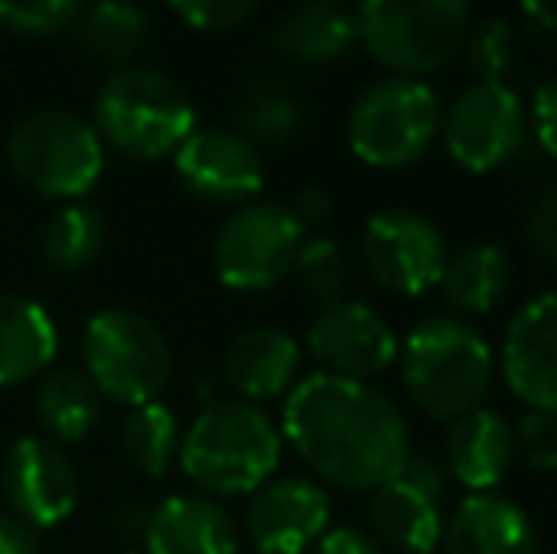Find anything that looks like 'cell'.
Returning a JSON list of instances; mask_svg holds the SVG:
<instances>
[{
    "label": "cell",
    "mask_w": 557,
    "mask_h": 554,
    "mask_svg": "<svg viewBox=\"0 0 557 554\" xmlns=\"http://www.w3.org/2000/svg\"><path fill=\"white\" fill-rule=\"evenodd\" d=\"M125 554H137V551H125Z\"/></svg>",
    "instance_id": "cell-43"
},
{
    "label": "cell",
    "mask_w": 557,
    "mask_h": 554,
    "mask_svg": "<svg viewBox=\"0 0 557 554\" xmlns=\"http://www.w3.org/2000/svg\"><path fill=\"white\" fill-rule=\"evenodd\" d=\"M0 554H38L35 532L20 525L12 513H0Z\"/></svg>",
    "instance_id": "cell-41"
},
{
    "label": "cell",
    "mask_w": 557,
    "mask_h": 554,
    "mask_svg": "<svg viewBox=\"0 0 557 554\" xmlns=\"http://www.w3.org/2000/svg\"><path fill=\"white\" fill-rule=\"evenodd\" d=\"M512 436L523 464L535 471H557V410H528Z\"/></svg>",
    "instance_id": "cell-33"
},
{
    "label": "cell",
    "mask_w": 557,
    "mask_h": 554,
    "mask_svg": "<svg viewBox=\"0 0 557 554\" xmlns=\"http://www.w3.org/2000/svg\"><path fill=\"white\" fill-rule=\"evenodd\" d=\"M117 441H122L125 459H129L140 475L160 479V475L178 459L183 433H178L175 410L163 407V403L156 399V403H145V407H133V415L125 418Z\"/></svg>",
    "instance_id": "cell-29"
},
{
    "label": "cell",
    "mask_w": 557,
    "mask_h": 554,
    "mask_svg": "<svg viewBox=\"0 0 557 554\" xmlns=\"http://www.w3.org/2000/svg\"><path fill=\"white\" fill-rule=\"evenodd\" d=\"M403 479H410L418 490H425L429 497H436L441 502L444 497V487H447V475H444V467L441 464H433V459H425V456H406V464H403Z\"/></svg>",
    "instance_id": "cell-40"
},
{
    "label": "cell",
    "mask_w": 557,
    "mask_h": 554,
    "mask_svg": "<svg viewBox=\"0 0 557 554\" xmlns=\"http://www.w3.org/2000/svg\"><path fill=\"white\" fill-rule=\"evenodd\" d=\"M300 372V342L281 327H250L235 334L224 354V377L243 403L277 399Z\"/></svg>",
    "instance_id": "cell-19"
},
{
    "label": "cell",
    "mask_w": 557,
    "mask_h": 554,
    "mask_svg": "<svg viewBox=\"0 0 557 554\" xmlns=\"http://www.w3.org/2000/svg\"><path fill=\"white\" fill-rule=\"evenodd\" d=\"M148 517H152V509H148L145 502H137V497H125V502H117L114 509H111V528H114L117 540L145 543Z\"/></svg>",
    "instance_id": "cell-36"
},
{
    "label": "cell",
    "mask_w": 557,
    "mask_h": 554,
    "mask_svg": "<svg viewBox=\"0 0 557 554\" xmlns=\"http://www.w3.org/2000/svg\"><path fill=\"white\" fill-rule=\"evenodd\" d=\"M360 259L375 285L395 296H425L441 285L447 247L433 221L410 209H391L368 221Z\"/></svg>",
    "instance_id": "cell-11"
},
{
    "label": "cell",
    "mask_w": 557,
    "mask_h": 554,
    "mask_svg": "<svg viewBox=\"0 0 557 554\" xmlns=\"http://www.w3.org/2000/svg\"><path fill=\"white\" fill-rule=\"evenodd\" d=\"M403 384L436 421H459L482 407L493 387V349L470 323L433 316L398 346Z\"/></svg>",
    "instance_id": "cell-2"
},
{
    "label": "cell",
    "mask_w": 557,
    "mask_h": 554,
    "mask_svg": "<svg viewBox=\"0 0 557 554\" xmlns=\"http://www.w3.org/2000/svg\"><path fill=\"white\" fill-rule=\"evenodd\" d=\"M84 377L122 407L156 403L171 380V346L152 319L129 308H107L84 327Z\"/></svg>",
    "instance_id": "cell-7"
},
{
    "label": "cell",
    "mask_w": 557,
    "mask_h": 554,
    "mask_svg": "<svg viewBox=\"0 0 557 554\" xmlns=\"http://www.w3.org/2000/svg\"><path fill=\"white\" fill-rule=\"evenodd\" d=\"M528 15L535 23H543V27L557 30V4H535V8H528Z\"/></svg>",
    "instance_id": "cell-42"
},
{
    "label": "cell",
    "mask_w": 557,
    "mask_h": 554,
    "mask_svg": "<svg viewBox=\"0 0 557 554\" xmlns=\"http://www.w3.org/2000/svg\"><path fill=\"white\" fill-rule=\"evenodd\" d=\"M96 134L129 160H163L194 134V103L175 76L125 65L96 96Z\"/></svg>",
    "instance_id": "cell-4"
},
{
    "label": "cell",
    "mask_w": 557,
    "mask_h": 554,
    "mask_svg": "<svg viewBox=\"0 0 557 554\" xmlns=\"http://www.w3.org/2000/svg\"><path fill=\"white\" fill-rule=\"evenodd\" d=\"M285 209L293 213V221L308 232L326 221V213H331V194H326L323 186H300V190L293 194V206H285Z\"/></svg>",
    "instance_id": "cell-38"
},
{
    "label": "cell",
    "mask_w": 557,
    "mask_h": 554,
    "mask_svg": "<svg viewBox=\"0 0 557 554\" xmlns=\"http://www.w3.org/2000/svg\"><path fill=\"white\" fill-rule=\"evenodd\" d=\"M331 525V497L311 479H277L255 490L247 505V540L258 554H304Z\"/></svg>",
    "instance_id": "cell-15"
},
{
    "label": "cell",
    "mask_w": 557,
    "mask_h": 554,
    "mask_svg": "<svg viewBox=\"0 0 557 554\" xmlns=\"http://www.w3.org/2000/svg\"><path fill=\"white\" fill-rule=\"evenodd\" d=\"M171 12L198 30H232L235 23L255 15V4L250 0H178L171 4Z\"/></svg>",
    "instance_id": "cell-34"
},
{
    "label": "cell",
    "mask_w": 557,
    "mask_h": 554,
    "mask_svg": "<svg viewBox=\"0 0 557 554\" xmlns=\"http://www.w3.org/2000/svg\"><path fill=\"white\" fill-rule=\"evenodd\" d=\"M444 145L451 160L467 171H493L508 163L523 145V103L508 84L474 81L447 103L444 119Z\"/></svg>",
    "instance_id": "cell-10"
},
{
    "label": "cell",
    "mask_w": 557,
    "mask_h": 554,
    "mask_svg": "<svg viewBox=\"0 0 557 554\" xmlns=\"http://www.w3.org/2000/svg\"><path fill=\"white\" fill-rule=\"evenodd\" d=\"M368 517H372L375 528V543H387V547L403 554H433L441 547V535H444L441 502L429 497L425 490H418L403 475H395L380 490H372Z\"/></svg>",
    "instance_id": "cell-22"
},
{
    "label": "cell",
    "mask_w": 557,
    "mask_h": 554,
    "mask_svg": "<svg viewBox=\"0 0 557 554\" xmlns=\"http://www.w3.org/2000/svg\"><path fill=\"white\" fill-rule=\"evenodd\" d=\"M8 168L42 198H84L103 175V137L73 111H35L8 134Z\"/></svg>",
    "instance_id": "cell-6"
},
{
    "label": "cell",
    "mask_w": 557,
    "mask_h": 554,
    "mask_svg": "<svg viewBox=\"0 0 557 554\" xmlns=\"http://www.w3.org/2000/svg\"><path fill=\"white\" fill-rule=\"evenodd\" d=\"M535 137L550 156H557V76L535 91Z\"/></svg>",
    "instance_id": "cell-37"
},
{
    "label": "cell",
    "mask_w": 557,
    "mask_h": 554,
    "mask_svg": "<svg viewBox=\"0 0 557 554\" xmlns=\"http://www.w3.org/2000/svg\"><path fill=\"white\" fill-rule=\"evenodd\" d=\"M500 369L516 399L531 410H557V293L535 296L512 316Z\"/></svg>",
    "instance_id": "cell-16"
},
{
    "label": "cell",
    "mask_w": 557,
    "mask_h": 554,
    "mask_svg": "<svg viewBox=\"0 0 557 554\" xmlns=\"http://www.w3.org/2000/svg\"><path fill=\"white\" fill-rule=\"evenodd\" d=\"M58 357V323L30 296L0 293V387L46 372Z\"/></svg>",
    "instance_id": "cell-21"
},
{
    "label": "cell",
    "mask_w": 557,
    "mask_h": 554,
    "mask_svg": "<svg viewBox=\"0 0 557 554\" xmlns=\"http://www.w3.org/2000/svg\"><path fill=\"white\" fill-rule=\"evenodd\" d=\"M171 160L178 183L206 206H247L265 178L262 152L232 126L194 130Z\"/></svg>",
    "instance_id": "cell-13"
},
{
    "label": "cell",
    "mask_w": 557,
    "mask_h": 554,
    "mask_svg": "<svg viewBox=\"0 0 557 554\" xmlns=\"http://www.w3.org/2000/svg\"><path fill=\"white\" fill-rule=\"evenodd\" d=\"M315 554H383V547L357 528H334L315 543Z\"/></svg>",
    "instance_id": "cell-39"
},
{
    "label": "cell",
    "mask_w": 557,
    "mask_h": 554,
    "mask_svg": "<svg viewBox=\"0 0 557 554\" xmlns=\"http://www.w3.org/2000/svg\"><path fill=\"white\" fill-rule=\"evenodd\" d=\"M308 349L323 372L368 384V377L395 365L398 338L375 308L360 300H337L311 319Z\"/></svg>",
    "instance_id": "cell-14"
},
{
    "label": "cell",
    "mask_w": 557,
    "mask_h": 554,
    "mask_svg": "<svg viewBox=\"0 0 557 554\" xmlns=\"http://www.w3.org/2000/svg\"><path fill=\"white\" fill-rule=\"evenodd\" d=\"M81 46L107 65H129L152 42V20L137 4H91L73 23Z\"/></svg>",
    "instance_id": "cell-27"
},
{
    "label": "cell",
    "mask_w": 557,
    "mask_h": 554,
    "mask_svg": "<svg viewBox=\"0 0 557 554\" xmlns=\"http://www.w3.org/2000/svg\"><path fill=\"white\" fill-rule=\"evenodd\" d=\"M447 471L470 487V494H490L516 464L512 426L497 410H470L447 433Z\"/></svg>",
    "instance_id": "cell-20"
},
{
    "label": "cell",
    "mask_w": 557,
    "mask_h": 554,
    "mask_svg": "<svg viewBox=\"0 0 557 554\" xmlns=\"http://www.w3.org/2000/svg\"><path fill=\"white\" fill-rule=\"evenodd\" d=\"M508 281H512V259L497 244L482 239V244H467L444 262L441 288L451 308L482 316L497 308V300L508 293Z\"/></svg>",
    "instance_id": "cell-26"
},
{
    "label": "cell",
    "mask_w": 557,
    "mask_h": 554,
    "mask_svg": "<svg viewBox=\"0 0 557 554\" xmlns=\"http://www.w3.org/2000/svg\"><path fill=\"white\" fill-rule=\"evenodd\" d=\"M35 418L61 444L88 441L91 429L103 418V395L96 392V384L84 372L53 369L46 372L35 392Z\"/></svg>",
    "instance_id": "cell-25"
},
{
    "label": "cell",
    "mask_w": 557,
    "mask_h": 554,
    "mask_svg": "<svg viewBox=\"0 0 557 554\" xmlns=\"http://www.w3.org/2000/svg\"><path fill=\"white\" fill-rule=\"evenodd\" d=\"M444 554H543L531 517L500 494H470L444 528Z\"/></svg>",
    "instance_id": "cell-18"
},
{
    "label": "cell",
    "mask_w": 557,
    "mask_h": 554,
    "mask_svg": "<svg viewBox=\"0 0 557 554\" xmlns=\"http://www.w3.org/2000/svg\"><path fill=\"white\" fill-rule=\"evenodd\" d=\"M148 554H239V528L206 494H175L148 517Z\"/></svg>",
    "instance_id": "cell-17"
},
{
    "label": "cell",
    "mask_w": 557,
    "mask_h": 554,
    "mask_svg": "<svg viewBox=\"0 0 557 554\" xmlns=\"http://www.w3.org/2000/svg\"><path fill=\"white\" fill-rule=\"evenodd\" d=\"M107 244V221L96 206H61L58 213H50V221L42 224V259L50 262L58 274H81L99 259Z\"/></svg>",
    "instance_id": "cell-28"
},
{
    "label": "cell",
    "mask_w": 557,
    "mask_h": 554,
    "mask_svg": "<svg viewBox=\"0 0 557 554\" xmlns=\"http://www.w3.org/2000/svg\"><path fill=\"white\" fill-rule=\"evenodd\" d=\"M441 99L425 81L391 76L360 91L349 111V148L368 168H406L441 134Z\"/></svg>",
    "instance_id": "cell-8"
},
{
    "label": "cell",
    "mask_w": 557,
    "mask_h": 554,
    "mask_svg": "<svg viewBox=\"0 0 557 554\" xmlns=\"http://www.w3.org/2000/svg\"><path fill=\"white\" fill-rule=\"evenodd\" d=\"M270 42L281 58L300 65H331L357 46V15L331 0H311L285 12L270 30Z\"/></svg>",
    "instance_id": "cell-23"
},
{
    "label": "cell",
    "mask_w": 557,
    "mask_h": 554,
    "mask_svg": "<svg viewBox=\"0 0 557 554\" xmlns=\"http://www.w3.org/2000/svg\"><path fill=\"white\" fill-rule=\"evenodd\" d=\"M235 134H243L250 145H285V140L300 137L308 126V103L300 91L281 76H255L239 88L232 107Z\"/></svg>",
    "instance_id": "cell-24"
},
{
    "label": "cell",
    "mask_w": 557,
    "mask_h": 554,
    "mask_svg": "<svg viewBox=\"0 0 557 554\" xmlns=\"http://www.w3.org/2000/svg\"><path fill=\"white\" fill-rule=\"evenodd\" d=\"M528 236H531V244H535V251L557 267V183L550 186V190L539 194V201L531 206Z\"/></svg>",
    "instance_id": "cell-35"
},
{
    "label": "cell",
    "mask_w": 557,
    "mask_h": 554,
    "mask_svg": "<svg viewBox=\"0 0 557 554\" xmlns=\"http://www.w3.org/2000/svg\"><path fill=\"white\" fill-rule=\"evenodd\" d=\"M281 441L323 482L352 494L380 490L410 456V429L395 399L364 380L331 372H315L288 392Z\"/></svg>",
    "instance_id": "cell-1"
},
{
    "label": "cell",
    "mask_w": 557,
    "mask_h": 554,
    "mask_svg": "<svg viewBox=\"0 0 557 554\" xmlns=\"http://www.w3.org/2000/svg\"><path fill=\"white\" fill-rule=\"evenodd\" d=\"M467 46L470 69L478 73V81L485 84H505V76L516 69V30L505 20H482L467 30L462 38Z\"/></svg>",
    "instance_id": "cell-31"
},
{
    "label": "cell",
    "mask_w": 557,
    "mask_h": 554,
    "mask_svg": "<svg viewBox=\"0 0 557 554\" xmlns=\"http://www.w3.org/2000/svg\"><path fill=\"white\" fill-rule=\"evenodd\" d=\"M304 247V229L285 206L255 201L239 206L213 239V267L227 288L262 293L285 281Z\"/></svg>",
    "instance_id": "cell-9"
},
{
    "label": "cell",
    "mask_w": 557,
    "mask_h": 554,
    "mask_svg": "<svg viewBox=\"0 0 557 554\" xmlns=\"http://www.w3.org/2000/svg\"><path fill=\"white\" fill-rule=\"evenodd\" d=\"M293 274L300 278V288L311 296V300H319L323 308H331V304L342 300L345 293V255L342 247L334 244V239L326 236H315V239H304L300 255H296V267Z\"/></svg>",
    "instance_id": "cell-30"
},
{
    "label": "cell",
    "mask_w": 557,
    "mask_h": 554,
    "mask_svg": "<svg viewBox=\"0 0 557 554\" xmlns=\"http://www.w3.org/2000/svg\"><path fill=\"white\" fill-rule=\"evenodd\" d=\"M281 444V429L265 410L243 399H224L201 410L186 429L178 467L206 494H250L277 471Z\"/></svg>",
    "instance_id": "cell-3"
},
{
    "label": "cell",
    "mask_w": 557,
    "mask_h": 554,
    "mask_svg": "<svg viewBox=\"0 0 557 554\" xmlns=\"http://www.w3.org/2000/svg\"><path fill=\"white\" fill-rule=\"evenodd\" d=\"M467 30L470 8L462 0H368L357 12V42L406 81L444 69Z\"/></svg>",
    "instance_id": "cell-5"
},
{
    "label": "cell",
    "mask_w": 557,
    "mask_h": 554,
    "mask_svg": "<svg viewBox=\"0 0 557 554\" xmlns=\"http://www.w3.org/2000/svg\"><path fill=\"white\" fill-rule=\"evenodd\" d=\"M81 4L73 0H35V4H0V27L12 35H58L73 27Z\"/></svg>",
    "instance_id": "cell-32"
},
{
    "label": "cell",
    "mask_w": 557,
    "mask_h": 554,
    "mask_svg": "<svg viewBox=\"0 0 557 554\" xmlns=\"http://www.w3.org/2000/svg\"><path fill=\"white\" fill-rule=\"evenodd\" d=\"M0 487H4L8 513L30 532L69 520L81 502V479H76L73 459L61 452V444L42 441V436H23L12 444L4 471H0Z\"/></svg>",
    "instance_id": "cell-12"
}]
</instances>
